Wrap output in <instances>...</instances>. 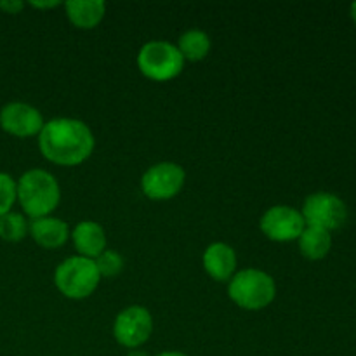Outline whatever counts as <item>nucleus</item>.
<instances>
[{"label": "nucleus", "instance_id": "nucleus-7", "mask_svg": "<svg viewBox=\"0 0 356 356\" xmlns=\"http://www.w3.org/2000/svg\"><path fill=\"white\" fill-rule=\"evenodd\" d=\"M153 332V318L143 306H129L120 312L113 323V336L120 346L138 350Z\"/></svg>", "mask_w": 356, "mask_h": 356}, {"label": "nucleus", "instance_id": "nucleus-5", "mask_svg": "<svg viewBox=\"0 0 356 356\" xmlns=\"http://www.w3.org/2000/svg\"><path fill=\"white\" fill-rule=\"evenodd\" d=\"M138 66L145 76L155 82L172 80L183 72L184 58L177 45L167 40H152L141 47L138 54Z\"/></svg>", "mask_w": 356, "mask_h": 356}, {"label": "nucleus", "instance_id": "nucleus-11", "mask_svg": "<svg viewBox=\"0 0 356 356\" xmlns=\"http://www.w3.org/2000/svg\"><path fill=\"white\" fill-rule=\"evenodd\" d=\"M28 233L31 235L33 242L44 249H58V247L65 245L70 236L68 225L54 216L31 219Z\"/></svg>", "mask_w": 356, "mask_h": 356}, {"label": "nucleus", "instance_id": "nucleus-8", "mask_svg": "<svg viewBox=\"0 0 356 356\" xmlns=\"http://www.w3.org/2000/svg\"><path fill=\"white\" fill-rule=\"evenodd\" d=\"M186 172L174 162H160L149 167L141 177V190L152 200H169L184 186Z\"/></svg>", "mask_w": 356, "mask_h": 356}, {"label": "nucleus", "instance_id": "nucleus-1", "mask_svg": "<svg viewBox=\"0 0 356 356\" xmlns=\"http://www.w3.org/2000/svg\"><path fill=\"white\" fill-rule=\"evenodd\" d=\"M94 145L96 139L89 125L76 118H52L38 134L42 155L49 162L65 167L86 162L94 152Z\"/></svg>", "mask_w": 356, "mask_h": 356}, {"label": "nucleus", "instance_id": "nucleus-18", "mask_svg": "<svg viewBox=\"0 0 356 356\" xmlns=\"http://www.w3.org/2000/svg\"><path fill=\"white\" fill-rule=\"evenodd\" d=\"M94 263H96L97 271H99V277L113 278L124 270V257H122L117 250H103V252L94 259Z\"/></svg>", "mask_w": 356, "mask_h": 356}, {"label": "nucleus", "instance_id": "nucleus-17", "mask_svg": "<svg viewBox=\"0 0 356 356\" xmlns=\"http://www.w3.org/2000/svg\"><path fill=\"white\" fill-rule=\"evenodd\" d=\"M28 228H30V222L19 212L10 211L0 218V238L6 242H21L26 236Z\"/></svg>", "mask_w": 356, "mask_h": 356}, {"label": "nucleus", "instance_id": "nucleus-16", "mask_svg": "<svg viewBox=\"0 0 356 356\" xmlns=\"http://www.w3.org/2000/svg\"><path fill=\"white\" fill-rule=\"evenodd\" d=\"M177 49L184 61H202L211 51V38L202 30H188L179 37Z\"/></svg>", "mask_w": 356, "mask_h": 356}, {"label": "nucleus", "instance_id": "nucleus-12", "mask_svg": "<svg viewBox=\"0 0 356 356\" xmlns=\"http://www.w3.org/2000/svg\"><path fill=\"white\" fill-rule=\"evenodd\" d=\"M72 238L79 256L87 259H96L103 250H106V233L99 222L80 221L73 228Z\"/></svg>", "mask_w": 356, "mask_h": 356}, {"label": "nucleus", "instance_id": "nucleus-21", "mask_svg": "<svg viewBox=\"0 0 356 356\" xmlns=\"http://www.w3.org/2000/svg\"><path fill=\"white\" fill-rule=\"evenodd\" d=\"M61 2H58V0H49V2H31V6L37 7V9H47V7H56L59 6Z\"/></svg>", "mask_w": 356, "mask_h": 356}, {"label": "nucleus", "instance_id": "nucleus-6", "mask_svg": "<svg viewBox=\"0 0 356 356\" xmlns=\"http://www.w3.org/2000/svg\"><path fill=\"white\" fill-rule=\"evenodd\" d=\"M301 214L305 218L306 226L334 232V229L343 228L346 222L348 207L337 195L329 193V191H318L306 198Z\"/></svg>", "mask_w": 356, "mask_h": 356}, {"label": "nucleus", "instance_id": "nucleus-13", "mask_svg": "<svg viewBox=\"0 0 356 356\" xmlns=\"http://www.w3.org/2000/svg\"><path fill=\"white\" fill-rule=\"evenodd\" d=\"M204 268L214 280H229L236 268V254L233 247L222 242L211 243L204 252Z\"/></svg>", "mask_w": 356, "mask_h": 356}, {"label": "nucleus", "instance_id": "nucleus-20", "mask_svg": "<svg viewBox=\"0 0 356 356\" xmlns=\"http://www.w3.org/2000/svg\"><path fill=\"white\" fill-rule=\"evenodd\" d=\"M24 7L23 2H17V0H3L0 2V9L6 10L7 14H17Z\"/></svg>", "mask_w": 356, "mask_h": 356}, {"label": "nucleus", "instance_id": "nucleus-22", "mask_svg": "<svg viewBox=\"0 0 356 356\" xmlns=\"http://www.w3.org/2000/svg\"><path fill=\"white\" fill-rule=\"evenodd\" d=\"M127 356H149L148 353H146V351H143V350H129V353H127Z\"/></svg>", "mask_w": 356, "mask_h": 356}, {"label": "nucleus", "instance_id": "nucleus-3", "mask_svg": "<svg viewBox=\"0 0 356 356\" xmlns=\"http://www.w3.org/2000/svg\"><path fill=\"white\" fill-rule=\"evenodd\" d=\"M228 296L242 309L257 312L273 302L277 285L266 271L249 268L233 275L228 285Z\"/></svg>", "mask_w": 356, "mask_h": 356}, {"label": "nucleus", "instance_id": "nucleus-9", "mask_svg": "<svg viewBox=\"0 0 356 356\" xmlns=\"http://www.w3.org/2000/svg\"><path fill=\"white\" fill-rule=\"evenodd\" d=\"M261 232L273 242H292L305 232L306 222L301 211L289 205L270 207L261 218Z\"/></svg>", "mask_w": 356, "mask_h": 356}, {"label": "nucleus", "instance_id": "nucleus-14", "mask_svg": "<svg viewBox=\"0 0 356 356\" xmlns=\"http://www.w3.org/2000/svg\"><path fill=\"white\" fill-rule=\"evenodd\" d=\"M66 16L82 30L96 28L103 21L106 13V3L103 0H68L65 3Z\"/></svg>", "mask_w": 356, "mask_h": 356}, {"label": "nucleus", "instance_id": "nucleus-24", "mask_svg": "<svg viewBox=\"0 0 356 356\" xmlns=\"http://www.w3.org/2000/svg\"><path fill=\"white\" fill-rule=\"evenodd\" d=\"M351 19H353V23H355V26H356V2H353L351 3Z\"/></svg>", "mask_w": 356, "mask_h": 356}, {"label": "nucleus", "instance_id": "nucleus-23", "mask_svg": "<svg viewBox=\"0 0 356 356\" xmlns=\"http://www.w3.org/2000/svg\"><path fill=\"white\" fill-rule=\"evenodd\" d=\"M156 356H188V355L181 353V351H163V353H160Z\"/></svg>", "mask_w": 356, "mask_h": 356}, {"label": "nucleus", "instance_id": "nucleus-15", "mask_svg": "<svg viewBox=\"0 0 356 356\" xmlns=\"http://www.w3.org/2000/svg\"><path fill=\"white\" fill-rule=\"evenodd\" d=\"M299 250L306 259L320 261L330 252L332 249V236L330 232L315 226H306L305 232L298 238Z\"/></svg>", "mask_w": 356, "mask_h": 356}, {"label": "nucleus", "instance_id": "nucleus-19", "mask_svg": "<svg viewBox=\"0 0 356 356\" xmlns=\"http://www.w3.org/2000/svg\"><path fill=\"white\" fill-rule=\"evenodd\" d=\"M17 200L16 181L10 174L0 172V218L10 212L13 205Z\"/></svg>", "mask_w": 356, "mask_h": 356}, {"label": "nucleus", "instance_id": "nucleus-4", "mask_svg": "<svg viewBox=\"0 0 356 356\" xmlns=\"http://www.w3.org/2000/svg\"><path fill=\"white\" fill-rule=\"evenodd\" d=\"M99 271L94 259L73 256L63 261L54 271V284L70 299H86L99 285Z\"/></svg>", "mask_w": 356, "mask_h": 356}, {"label": "nucleus", "instance_id": "nucleus-10", "mask_svg": "<svg viewBox=\"0 0 356 356\" xmlns=\"http://www.w3.org/2000/svg\"><path fill=\"white\" fill-rule=\"evenodd\" d=\"M44 124L40 111L28 103L13 101L3 104L0 110V127L16 138H31L40 134Z\"/></svg>", "mask_w": 356, "mask_h": 356}, {"label": "nucleus", "instance_id": "nucleus-2", "mask_svg": "<svg viewBox=\"0 0 356 356\" xmlns=\"http://www.w3.org/2000/svg\"><path fill=\"white\" fill-rule=\"evenodd\" d=\"M17 202L31 219L51 216L61 200L58 179L44 169H30L16 181Z\"/></svg>", "mask_w": 356, "mask_h": 356}]
</instances>
